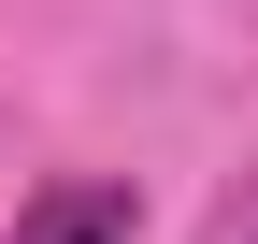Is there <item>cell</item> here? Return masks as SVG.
<instances>
[{"mask_svg": "<svg viewBox=\"0 0 258 244\" xmlns=\"http://www.w3.org/2000/svg\"><path fill=\"white\" fill-rule=\"evenodd\" d=\"M129 230H144V187H129V172H57L15 216V244H129Z\"/></svg>", "mask_w": 258, "mask_h": 244, "instance_id": "obj_1", "label": "cell"}]
</instances>
